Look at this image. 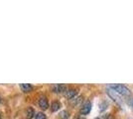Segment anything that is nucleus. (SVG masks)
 Segmentation results:
<instances>
[{
  "label": "nucleus",
  "instance_id": "f257e3e1",
  "mask_svg": "<svg viewBox=\"0 0 133 119\" xmlns=\"http://www.w3.org/2000/svg\"><path fill=\"white\" fill-rule=\"evenodd\" d=\"M109 87H111L112 89H114V90L116 91L117 93H119L121 96H130V95H131L130 90L128 89L125 85H119V83H117V85H109Z\"/></svg>",
  "mask_w": 133,
  "mask_h": 119
},
{
  "label": "nucleus",
  "instance_id": "f03ea898",
  "mask_svg": "<svg viewBox=\"0 0 133 119\" xmlns=\"http://www.w3.org/2000/svg\"><path fill=\"white\" fill-rule=\"evenodd\" d=\"M106 92H107L108 96L110 97L111 99H113V100L116 102V103H118V104H121V103H122L121 95H120L119 93H117L114 89H112L111 87H108V88L106 89Z\"/></svg>",
  "mask_w": 133,
  "mask_h": 119
},
{
  "label": "nucleus",
  "instance_id": "7ed1b4c3",
  "mask_svg": "<svg viewBox=\"0 0 133 119\" xmlns=\"http://www.w3.org/2000/svg\"><path fill=\"white\" fill-rule=\"evenodd\" d=\"M91 110V102L90 101H85L83 103V105L82 106L81 110H79V113L82 115H87L89 114Z\"/></svg>",
  "mask_w": 133,
  "mask_h": 119
},
{
  "label": "nucleus",
  "instance_id": "20e7f679",
  "mask_svg": "<svg viewBox=\"0 0 133 119\" xmlns=\"http://www.w3.org/2000/svg\"><path fill=\"white\" fill-rule=\"evenodd\" d=\"M77 94H78V89H76V88H69L65 91V96L69 99L75 98L77 96Z\"/></svg>",
  "mask_w": 133,
  "mask_h": 119
},
{
  "label": "nucleus",
  "instance_id": "39448f33",
  "mask_svg": "<svg viewBox=\"0 0 133 119\" xmlns=\"http://www.w3.org/2000/svg\"><path fill=\"white\" fill-rule=\"evenodd\" d=\"M52 89L56 93H61V92L66 90V86L65 85H62V83H57V85H54L52 86Z\"/></svg>",
  "mask_w": 133,
  "mask_h": 119
},
{
  "label": "nucleus",
  "instance_id": "423d86ee",
  "mask_svg": "<svg viewBox=\"0 0 133 119\" xmlns=\"http://www.w3.org/2000/svg\"><path fill=\"white\" fill-rule=\"evenodd\" d=\"M38 104H39V106L43 110H46V109H48L49 107V102H48V99H47V97L46 96H41L39 99V101H38Z\"/></svg>",
  "mask_w": 133,
  "mask_h": 119
},
{
  "label": "nucleus",
  "instance_id": "0eeeda50",
  "mask_svg": "<svg viewBox=\"0 0 133 119\" xmlns=\"http://www.w3.org/2000/svg\"><path fill=\"white\" fill-rule=\"evenodd\" d=\"M20 88H21L22 91H24V92H30V91L33 90L34 86L31 85H29V83H22V85H20Z\"/></svg>",
  "mask_w": 133,
  "mask_h": 119
},
{
  "label": "nucleus",
  "instance_id": "6e6552de",
  "mask_svg": "<svg viewBox=\"0 0 133 119\" xmlns=\"http://www.w3.org/2000/svg\"><path fill=\"white\" fill-rule=\"evenodd\" d=\"M61 108V103L59 101H53L52 102V104H51V110H52V112H56V111H58L59 109Z\"/></svg>",
  "mask_w": 133,
  "mask_h": 119
},
{
  "label": "nucleus",
  "instance_id": "1a4fd4ad",
  "mask_svg": "<svg viewBox=\"0 0 133 119\" xmlns=\"http://www.w3.org/2000/svg\"><path fill=\"white\" fill-rule=\"evenodd\" d=\"M82 101H83V96H76L75 98L71 99V104L72 105H78Z\"/></svg>",
  "mask_w": 133,
  "mask_h": 119
},
{
  "label": "nucleus",
  "instance_id": "9d476101",
  "mask_svg": "<svg viewBox=\"0 0 133 119\" xmlns=\"http://www.w3.org/2000/svg\"><path fill=\"white\" fill-rule=\"evenodd\" d=\"M34 115H35V111H34V109L32 107H29L27 109V111H26V118L32 119L34 117Z\"/></svg>",
  "mask_w": 133,
  "mask_h": 119
},
{
  "label": "nucleus",
  "instance_id": "9b49d317",
  "mask_svg": "<svg viewBox=\"0 0 133 119\" xmlns=\"http://www.w3.org/2000/svg\"><path fill=\"white\" fill-rule=\"evenodd\" d=\"M60 117H61V119H68L69 117H70V113H69V111H66V110L62 111L61 113H60Z\"/></svg>",
  "mask_w": 133,
  "mask_h": 119
},
{
  "label": "nucleus",
  "instance_id": "f8f14e48",
  "mask_svg": "<svg viewBox=\"0 0 133 119\" xmlns=\"http://www.w3.org/2000/svg\"><path fill=\"white\" fill-rule=\"evenodd\" d=\"M107 106H108V103L106 101H102L101 103L99 104V109L100 111H104L106 108H107Z\"/></svg>",
  "mask_w": 133,
  "mask_h": 119
},
{
  "label": "nucleus",
  "instance_id": "ddd939ff",
  "mask_svg": "<svg viewBox=\"0 0 133 119\" xmlns=\"http://www.w3.org/2000/svg\"><path fill=\"white\" fill-rule=\"evenodd\" d=\"M35 119H47V117H46L45 113H43V112H38V113L36 114Z\"/></svg>",
  "mask_w": 133,
  "mask_h": 119
},
{
  "label": "nucleus",
  "instance_id": "4468645a",
  "mask_svg": "<svg viewBox=\"0 0 133 119\" xmlns=\"http://www.w3.org/2000/svg\"><path fill=\"white\" fill-rule=\"evenodd\" d=\"M106 119H115L114 117H112L111 115H108V117H106Z\"/></svg>",
  "mask_w": 133,
  "mask_h": 119
},
{
  "label": "nucleus",
  "instance_id": "2eb2a0df",
  "mask_svg": "<svg viewBox=\"0 0 133 119\" xmlns=\"http://www.w3.org/2000/svg\"><path fill=\"white\" fill-rule=\"evenodd\" d=\"M76 119H85V118L83 117V116H78V117H76Z\"/></svg>",
  "mask_w": 133,
  "mask_h": 119
},
{
  "label": "nucleus",
  "instance_id": "dca6fc26",
  "mask_svg": "<svg viewBox=\"0 0 133 119\" xmlns=\"http://www.w3.org/2000/svg\"><path fill=\"white\" fill-rule=\"evenodd\" d=\"M130 105H131V106L133 107V98L131 99V101H130Z\"/></svg>",
  "mask_w": 133,
  "mask_h": 119
},
{
  "label": "nucleus",
  "instance_id": "f3484780",
  "mask_svg": "<svg viewBox=\"0 0 133 119\" xmlns=\"http://www.w3.org/2000/svg\"><path fill=\"white\" fill-rule=\"evenodd\" d=\"M0 119H1V113H0Z\"/></svg>",
  "mask_w": 133,
  "mask_h": 119
},
{
  "label": "nucleus",
  "instance_id": "a211bd4d",
  "mask_svg": "<svg viewBox=\"0 0 133 119\" xmlns=\"http://www.w3.org/2000/svg\"><path fill=\"white\" fill-rule=\"evenodd\" d=\"M95 119H99V118H95Z\"/></svg>",
  "mask_w": 133,
  "mask_h": 119
},
{
  "label": "nucleus",
  "instance_id": "6ab92c4d",
  "mask_svg": "<svg viewBox=\"0 0 133 119\" xmlns=\"http://www.w3.org/2000/svg\"><path fill=\"white\" fill-rule=\"evenodd\" d=\"M0 100H1V97H0Z\"/></svg>",
  "mask_w": 133,
  "mask_h": 119
}]
</instances>
